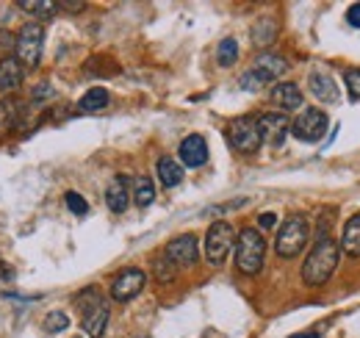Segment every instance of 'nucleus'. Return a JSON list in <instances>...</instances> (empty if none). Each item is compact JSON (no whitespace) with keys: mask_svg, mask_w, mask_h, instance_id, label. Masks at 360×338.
<instances>
[{"mask_svg":"<svg viewBox=\"0 0 360 338\" xmlns=\"http://www.w3.org/2000/svg\"><path fill=\"white\" fill-rule=\"evenodd\" d=\"M264 255H266V242L255 227H244L236 244V269L241 275H258L264 266Z\"/></svg>","mask_w":360,"mask_h":338,"instance_id":"nucleus-3","label":"nucleus"},{"mask_svg":"<svg viewBox=\"0 0 360 338\" xmlns=\"http://www.w3.org/2000/svg\"><path fill=\"white\" fill-rule=\"evenodd\" d=\"M338 255H341V247H338L330 236L319 239L314 244V250L305 258L302 280H305L308 286H321V283H327L330 275H333L335 266H338Z\"/></svg>","mask_w":360,"mask_h":338,"instance_id":"nucleus-1","label":"nucleus"},{"mask_svg":"<svg viewBox=\"0 0 360 338\" xmlns=\"http://www.w3.org/2000/svg\"><path fill=\"white\" fill-rule=\"evenodd\" d=\"M285 67H288V64H285L283 56H277V53H261V56L255 58L252 70L241 75V89L258 92L261 86H266L269 81H277V78L285 73Z\"/></svg>","mask_w":360,"mask_h":338,"instance_id":"nucleus-5","label":"nucleus"},{"mask_svg":"<svg viewBox=\"0 0 360 338\" xmlns=\"http://www.w3.org/2000/svg\"><path fill=\"white\" fill-rule=\"evenodd\" d=\"M344 81H347V92H349V97H352V100H360V70H349Z\"/></svg>","mask_w":360,"mask_h":338,"instance_id":"nucleus-29","label":"nucleus"},{"mask_svg":"<svg viewBox=\"0 0 360 338\" xmlns=\"http://www.w3.org/2000/svg\"><path fill=\"white\" fill-rule=\"evenodd\" d=\"M308 239H311V225H308V219H305L302 213H291V216L283 222L280 233H277L274 250H277L280 258H297V255L305 250Z\"/></svg>","mask_w":360,"mask_h":338,"instance_id":"nucleus-4","label":"nucleus"},{"mask_svg":"<svg viewBox=\"0 0 360 338\" xmlns=\"http://www.w3.org/2000/svg\"><path fill=\"white\" fill-rule=\"evenodd\" d=\"M105 203H108V208L114 213L125 211L128 203H131V180L122 177V175H117V177L108 183V189H105Z\"/></svg>","mask_w":360,"mask_h":338,"instance_id":"nucleus-14","label":"nucleus"},{"mask_svg":"<svg viewBox=\"0 0 360 338\" xmlns=\"http://www.w3.org/2000/svg\"><path fill=\"white\" fill-rule=\"evenodd\" d=\"M258 130H261V142H266L269 147H283V142L291 130V123L285 120V114L269 111V114L258 117Z\"/></svg>","mask_w":360,"mask_h":338,"instance_id":"nucleus-10","label":"nucleus"},{"mask_svg":"<svg viewBox=\"0 0 360 338\" xmlns=\"http://www.w3.org/2000/svg\"><path fill=\"white\" fill-rule=\"evenodd\" d=\"M20 86H22V64L14 56L0 58V92L14 94Z\"/></svg>","mask_w":360,"mask_h":338,"instance_id":"nucleus-15","label":"nucleus"},{"mask_svg":"<svg viewBox=\"0 0 360 338\" xmlns=\"http://www.w3.org/2000/svg\"><path fill=\"white\" fill-rule=\"evenodd\" d=\"M17 6H20L22 11L39 17V20H50V17L56 14V8H58V3H53V0H20Z\"/></svg>","mask_w":360,"mask_h":338,"instance_id":"nucleus-21","label":"nucleus"},{"mask_svg":"<svg viewBox=\"0 0 360 338\" xmlns=\"http://www.w3.org/2000/svg\"><path fill=\"white\" fill-rule=\"evenodd\" d=\"M217 58H219V64H222V67H233V64H236V58H238V42H236L233 37H225V39L219 42Z\"/></svg>","mask_w":360,"mask_h":338,"instance_id":"nucleus-23","label":"nucleus"},{"mask_svg":"<svg viewBox=\"0 0 360 338\" xmlns=\"http://www.w3.org/2000/svg\"><path fill=\"white\" fill-rule=\"evenodd\" d=\"M347 20H349V25H352V28H360V3L349 6V11H347Z\"/></svg>","mask_w":360,"mask_h":338,"instance_id":"nucleus-30","label":"nucleus"},{"mask_svg":"<svg viewBox=\"0 0 360 338\" xmlns=\"http://www.w3.org/2000/svg\"><path fill=\"white\" fill-rule=\"evenodd\" d=\"M141 338H147V336H141Z\"/></svg>","mask_w":360,"mask_h":338,"instance_id":"nucleus-34","label":"nucleus"},{"mask_svg":"<svg viewBox=\"0 0 360 338\" xmlns=\"http://www.w3.org/2000/svg\"><path fill=\"white\" fill-rule=\"evenodd\" d=\"M64 200H67V208H70L72 213H78V216H84V213L89 211V203H86L78 192H67V197H64Z\"/></svg>","mask_w":360,"mask_h":338,"instance_id":"nucleus-28","label":"nucleus"},{"mask_svg":"<svg viewBox=\"0 0 360 338\" xmlns=\"http://www.w3.org/2000/svg\"><path fill=\"white\" fill-rule=\"evenodd\" d=\"M144 283H147V275H144L141 269H125V272H120V275L114 277V283H111V296H114L117 302H128V299H134L136 294H141Z\"/></svg>","mask_w":360,"mask_h":338,"instance_id":"nucleus-11","label":"nucleus"},{"mask_svg":"<svg viewBox=\"0 0 360 338\" xmlns=\"http://www.w3.org/2000/svg\"><path fill=\"white\" fill-rule=\"evenodd\" d=\"M108 92L103 89V86H94V89H89L81 100H78V111L81 114H94V111H103L105 106H108Z\"/></svg>","mask_w":360,"mask_h":338,"instance_id":"nucleus-19","label":"nucleus"},{"mask_svg":"<svg viewBox=\"0 0 360 338\" xmlns=\"http://www.w3.org/2000/svg\"><path fill=\"white\" fill-rule=\"evenodd\" d=\"M14 123H17V103L3 100L0 103V130H8Z\"/></svg>","mask_w":360,"mask_h":338,"instance_id":"nucleus-27","label":"nucleus"},{"mask_svg":"<svg viewBox=\"0 0 360 338\" xmlns=\"http://www.w3.org/2000/svg\"><path fill=\"white\" fill-rule=\"evenodd\" d=\"M271 103H274L280 111H297V108L302 106V92H300L297 84L283 81V84H277L271 89Z\"/></svg>","mask_w":360,"mask_h":338,"instance_id":"nucleus-16","label":"nucleus"},{"mask_svg":"<svg viewBox=\"0 0 360 338\" xmlns=\"http://www.w3.org/2000/svg\"><path fill=\"white\" fill-rule=\"evenodd\" d=\"M158 177H161V183H164L167 189H172V186H178L180 180H183V167H180L175 158L164 156V158L158 161Z\"/></svg>","mask_w":360,"mask_h":338,"instance_id":"nucleus-20","label":"nucleus"},{"mask_svg":"<svg viewBox=\"0 0 360 338\" xmlns=\"http://www.w3.org/2000/svg\"><path fill=\"white\" fill-rule=\"evenodd\" d=\"M180 161L186 164V167H202L205 161H208V144H205V139L200 136V133H191V136H186L183 142H180Z\"/></svg>","mask_w":360,"mask_h":338,"instance_id":"nucleus-13","label":"nucleus"},{"mask_svg":"<svg viewBox=\"0 0 360 338\" xmlns=\"http://www.w3.org/2000/svg\"><path fill=\"white\" fill-rule=\"evenodd\" d=\"M75 308L81 313V327L89 333L91 338H100L105 333V325H108V302L105 296L100 294V289H84L81 294L75 296Z\"/></svg>","mask_w":360,"mask_h":338,"instance_id":"nucleus-2","label":"nucleus"},{"mask_svg":"<svg viewBox=\"0 0 360 338\" xmlns=\"http://www.w3.org/2000/svg\"><path fill=\"white\" fill-rule=\"evenodd\" d=\"M134 200H136V206L139 208H147L153 200H155V186H153V180L150 177H136V183H134Z\"/></svg>","mask_w":360,"mask_h":338,"instance_id":"nucleus-22","label":"nucleus"},{"mask_svg":"<svg viewBox=\"0 0 360 338\" xmlns=\"http://www.w3.org/2000/svg\"><path fill=\"white\" fill-rule=\"evenodd\" d=\"M288 338H319V333L311 330V333H297V336H288Z\"/></svg>","mask_w":360,"mask_h":338,"instance_id":"nucleus-33","label":"nucleus"},{"mask_svg":"<svg viewBox=\"0 0 360 338\" xmlns=\"http://www.w3.org/2000/svg\"><path fill=\"white\" fill-rule=\"evenodd\" d=\"M291 133L300 142H319L327 133V114L319 108H305L294 123H291Z\"/></svg>","mask_w":360,"mask_h":338,"instance_id":"nucleus-9","label":"nucleus"},{"mask_svg":"<svg viewBox=\"0 0 360 338\" xmlns=\"http://www.w3.org/2000/svg\"><path fill=\"white\" fill-rule=\"evenodd\" d=\"M67 327H70V316H67V313L53 311V313H47V316H45V330H47V333H61V330H67Z\"/></svg>","mask_w":360,"mask_h":338,"instance_id":"nucleus-26","label":"nucleus"},{"mask_svg":"<svg viewBox=\"0 0 360 338\" xmlns=\"http://www.w3.org/2000/svg\"><path fill=\"white\" fill-rule=\"evenodd\" d=\"M274 34H277V25L271 20H261L255 28H252V42L255 44H271L274 42Z\"/></svg>","mask_w":360,"mask_h":338,"instance_id":"nucleus-24","label":"nucleus"},{"mask_svg":"<svg viewBox=\"0 0 360 338\" xmlns=\"http://www.w3.org/2000/svg\"><path fill=\"white\" fill-rule=\"evenodd\" d=\"M230 144L238 153H255L261 147V130H258V120L252 117H238L230 125Z\"/></svg>","mask_w":360,"mask_h":338,"instance_id":"nucleus-8","label":"nucleus"},{"mask_svg":"<svg viewBox=\"0 0 360 338\" xmlns=\"http://www.w3.org/2000/svg\"><path fill=\"white\" fill-rule=\"evenodd\" d=\"M42 47H45V28L39 23L22 25L17 34V61L25 64L28 70H37L42 61Z\"/></svg>","mask_w":360,"mask_h":338,"instance_id":"nucleus-6","label":"nucleus"},{"mask_svg":"<svg viewBox=\"0 0 360 338\" xmlns=\"http://www.w3.org/2000/svg\"><path fill=\"white\" fill-rule=\"evenodd\" d=\"M167 258L175 263V266H183V269H188V266H194L197 263V258H200V244H197V236H178V239H172L169 244H167Z\"/></svg>","mask_w":360,"mask_h":338,"instance_id":"nucleus-12","label":"nucleus"},{"mask_svg":"<svg viewBox=\"0 0 360 338\" xmlns=\"http://www.w3.org/2000/svg\"><path fill=\"white\" fill-rule=\"evenodd\" d=\"M233 242H236V230L227 222H214L208 227V236H205V258H208V263L211 266H222L230 250H233Z\"/></svg>","mask_w":360,"mask_h":338,"instance_id":"nucleus-7","label":"nucleus"},{"mask_svg":"<svg viewBox=\"0 0 360 338\" xmlns=\"http://www.w3.org/2000/svg\"><path fill=\"white\" fill-rule=\"evenodd\" d=\"M308 86H311V92H314L321 103H338V86H335V81L327 73H319V70L311 73Z\"/></svg>","mask_w":360,"mask_h":338,"instance_id":"nucleus-17","label":"nucleus"},{"mask_svg":"<svg viewBox=\"0 0 360 338\" xmlns=\"http://www.w3.org/2000/svg\"><path fill=\"white\" fill-rule=\"evenodd\" d=\"M341 250H344V253H349L352 258H360V213H355V216L344 225Z\"/></svg>","mask_w":360,"mask_h":338,"instance_id":"nucleus-18","label":"nucleus"},{"mask_svg":"<svg viewBox=\"0 0 360 338\" xmlns=\"http://www.w3.org/2000/svg\"><path fill=\"white\" fill-rule=\"evenodd\" d=\"M258 225L266 227V230L274 227V225H277V213H261V216H258Z\"/></svg>","mask_w":360,"mask_h":338,"instance_id":"nucleus-31","label":"nucleus"},{"mask_svg":"<svg viewBox=\"0 0 360 338\" xmlns=\"http://www.w3.org/2000/svg\"><path fill=\"white\" fill-rule=\"evenodd\" d=\"M61 8H70V11H81L84 8V3H58Z\"/></svg>","mask_w":360,"mask_h":338,"instance_id":"nucleus-32","label":"nucleus"},{"mask_svg":"<svg viewBox=\"0 0 360 338\" xmlns=\"http://www.w3.org/2000/svg\"><path fill=\"white\" fill-rule=\"evenodd\" d=\"M175 263L167 258V255H161V258H155V263H153V272H155V277L161 280V283H169L172 277H175Z\"/></svg>","mask_w":360,"mask_h":338,"instance_id":"nucleus-25","label":"nucleus"}]
</instances>
